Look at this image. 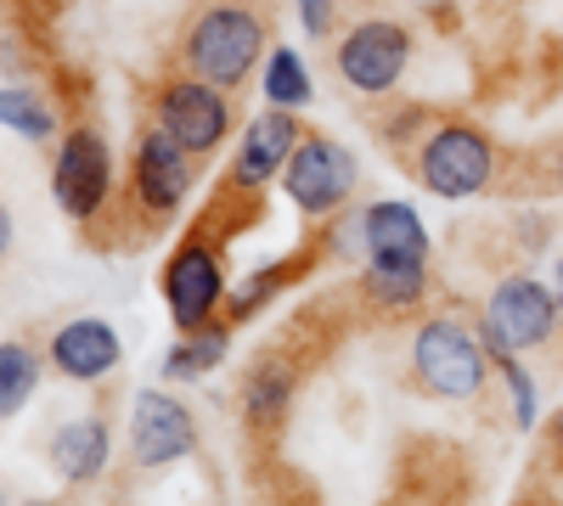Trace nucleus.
<instances>
[{"mask_svg": "<svg viewBox=\"0 0 563 506\" xmlns=\"http://www.w3.org/2000/svg\"><path fill=\"white\" fill-rule=\"evenodd\" d=\"M265 52V18L249 7V0H214V7H203L192 18V29H186V74H198L220 90L243 85L249 68L260 63Z\"/></svg>", "mask_w": 563, "mask_h": 506, "instance_id": "nucleus-1", "label": "nucleus"}, {"mask_svg": "<svg viewBox=\"0 0 563 506\" xmlns=\"http://www.w3.org/2000/svg\"><path fill=\"white\" fill-rule=\"evenodd\" d=\"M411 372L440 400H474L485 389L490 360H485V344L467 327H456V321H429V327H417V338H411Z\"/></svg>", "mask_w": 563, "mask_h": 506, "instance_id": "nucleus-2", "label": "nucleus"}, {"mask_svg": "<svg viewBox=\"0 0 563 506\" xmlns=\"http://www.w3.org/2000/svg\"><path fill=\"white\" fill-rule=\"evenodd\" d=\"M417 175L434 198H474L496 175V147L474 124H440L429 142L417 147Z\"/></svg>", "mask_w": 563, "mask_h": 506, "instance_id": "nucleus-3", "label": "nucleus"}, {"mask_svg": "<svg viewBox=\"0 0 563 506\" xmlns=\"http://www.w3.org/2000/svg\"><path fill=\"white\" fill-rule=\"evenodd\" d=\"M411 63V34L395 18H366L339 40V79L361 97H384V90L400 85Z\"/></svg>", "mask_w": 563, "mask_h": 506, "instance_id": "nucleus-4", "label": "nucleus"}, {"mask_svg": "<svg viewBox=\"0 0 563 506\" xmlns=\"http://www.w3.org/2000/svg\"><path fill=\"white\" fill-rule=\"evenodd\" d=\"M558 321V293H547L536 276H507L485 304V344L496 355H525L552 338Z\"/></svg>", "mask_w": 563, "mask_h": 506, "instance_id": "nucleus-5", "label": "nucleus"}, {"mask_svg": "<svg viewBox=\"0 0 563 506\" xmlns=\"http://www.w3.org/2000/svg\"><path fill=\"white\" fill-rule=\"evenodd\" d=\"M108 187H113V158H108V142L102 130H68L63 135V153H57V169H52V198L68 220H90L102 203H108Z\"/></svg>", "mask_w": 563, "mask_h": 506, "instance_id": "nucleus-6", "label": "nucleus"}, {"mask_svg": "<svg viewBox=\"0 0 563 506\" xmlns=\"http://www.w3.org/2000/svg\"><path fill=\"white\" fill-rule=\"evenodd\" d=\"M158 124L175 135V142L186 153H214L225 142V130H231V102H225V90L198 79V74H186V79H169L158 90Z\"/></svg>", "mask_w": 563, "mask_h": 506, "instance_id": "nucleus-7", "label": "nucleus"}, {"mask_svg": "<svg viewBox=\"0 0 563 506\" xmlns=\"http://www.w3.org/2000/svg\"><path fill=\"white\" fill-rule=\"evenodd\" d=\"M282 187L299 203V214H333L355 192V158L339 142H327V135H305L288 169H282Z\"/></svg>", "mask_w": 563, "mask_h": 506, "instance_id": "nucleus-8", "label": "nucleus"}, {"mask_svg": "<svg viewBox=\"0 0 563 506\" xmlns=\"http://www.w3.org/2000/svg\"><path fill=\"white\" fill-rule=\"evenodd\" d=\"M198 450V423L175 394L164 389H141L130 405V456L141 468H169L180 456Z\"/></svg>", "mask_w": 563, "mask_h": 506, "instance_id": "nucleus-9", "label": "nucleus"}, {"mask_svg": "<svg viewBox=\"0 0 563 506\" xmlns=\"http://www.w3.org/2000/svg\"><path fill=\"white\" fill-rule=\"evenodd\" d=\"M164 304H169V315H175L180 333L209 327V315L225 304V270H220L214 248L186 243V248L164 265Z\"/></svg>", "mask_w": 563, "mask_h": 506, "instance_id": "nucleus-10", "label": "nucleus"}, {"mask_svg": "<svg viewBox=\"0 0 563 506\" xmlns=\"http://www.w3.org/2000/svg\"><path fill=\"white\" fill-rule=\"evenodd\" d=\"M192 158L198 153H186L164 124L141 135V147H135V198H141V209L175 214L186 203V192H192Z\"/></svg>", "mask_w": 563, "mask_h": 506, "instance_id": "nucleus-11", "label": "nucleus"}, {"mask_svg": "<svg viewBox=\"0 0 563 506\" xmlns=\"http://www.w3.org/2000/svg\"><path fill=\"white\" fill-rule=\"evenodd\" d=\"M361 248H366V265H384V270H429V232L411 203H372L361 214Z\"/></svg>", "mask_w": 563, "mask_h": 506, "instance_id": "nucleus-12", "label": "nucleus"}, {"mask_svg": "<svg viewBox=\"0 0 563 506\" xmlns=\"http://www.w3.org/2000/svg\"><path fill=\"white\" fill-rule=\"evenodd\" d=\"M299 142H305V130H299V113H288V108H271V113L249 119L243 142H238V158H231V180L249 187V192L265 187L271 175L288 169V158H294Z\"/></svg>", "mask_w": 563, "mask_h": 506, "instance_id": "nucleus-13", "label": "nucleus"}, {"mask_svg": "<svg viewBox=\"0 0 563 506\" xmlns=\"http://www.w3.org/2000/svg\"><path fill=\"white\" fill-rule=\"evenodd\" d=\"M119 333L108 327V321H68V327H57V338H52V366L63 378H74V383H97V378H108L113 366H119Z\"/></svg>", "mask_w": 563, "mask_h": 506, "instance_id": "nucleus-14", "label": "nucleus"}, {"mask_svg": "<svg viewBox=\"0 0 563 506\" xmlns=\"http://www.w3.org/2000/svg\"><path fill=\"white\" fill-rule=\"evenodd\" d=\"M52 468L68 484H90L108 468V428L102 417H74L52 434Z\"/></svg>", "mask_w": 563, "mask_h": 506, "instance_id": "nucleus-15", "label": "nucleus"}, {"mask_svg": "<svg viewBox=\"0 0 563 506\" xmlns=\"http://www.w3.org/2000/svg\"><path fill=\"white\" fill-rule=\"evenodd\" d=\"M288 405H294V366L288 360H260L243 378V417L260 434H276L282 417H288Z\"/></svg>", "mask_w": 563, "mask_h": 506, "instance_id": "nucleus-16", "label": "nucleus"}, {"mask_svg": "<svg viewBox=\"0 0 563 506\" xmlns=\"http://www.w3.org/2000/svg\"><path fill=\"white\" fill-rule=\"evenodd\" d=\"M225 349H231V333L209 321V327L186 333V338L169 349V360H164V378H203V372H214V366L225 360Z\"/></svg>", "mask_w": 563, "mask_h": 506, "instance_id": "nucleus-17", "label": "nucleus"}, {"mask_svg": "<svg viewBox=\"0 0 563 506\" xmlns=\"http://www.w3.org/2000/svg\"><path fill=\"white\" fill-rule=\"evenodd\" d=\"M34 383H40V360L29 344H0V417H18V411L34 400Z\"/></svg>", "mask_w": 563, "mask_h": 506, "instance_id": "nucleus-18", "label": "nucleus"}, {"mask_svg": "<svg viewBox=\"0 0 563 506\" xmlns=\"http://www.w3.org/2000/svg\"><path fill=\"white\" fill-rule=\"evenodd\" d=\"M265 102L271 108H288V113H299V108H310V74H305V57L299 52H271V63H265Z\"/></svg>", "mask_w": 563, "mask_h": 506, "instance_id": "nucleus-19", "label": "nucleus"}, {"mask_svg": "<svg viewBox=\"0 0 563 506\" xmlns=\"http://www.w3.org/2000/svg\"><path fill=\"white\" fill-rule=\"evenodd\" d=\"M361 288L372 304H384V310H406L422 299V288H429V270H384V265H366L361 276Z\"/></svg>", "mask_w": 563, "mask_h": 506, "instance_id": "nucleus-20", "label": "nucleus"}, {"mask_svg": "<svg viewBox=\"0 0 563 506\" xmlns=\"http://www.w3.org/2000/svg\"><path fill=\"white\" fill-rule=\"evenodd\" d=\"M0 108H7V130H18L23 142H45V135L57 130V113L45 108V102L34 97V90H23V85H7Z\"/></svg>", "mask_w": 563, "mask_h": 506, "instance_id": "nucleus-21", "label": "nucleus"}, {"mask_svg": "<svg viewBox=\"0 0 563 506\" xmlns=\"http://www.w3.org/2000/svg\"><path fill=\"white\" fill-rule=\"evenodd\" d=\"M282 276H288L282 265H271V270H254V276H243V282H238V288L225 293V310H231V315H254V310H260V304H265V299H271V293L282 288Z\"/></svg>", "mask_w": 563, "mask_h": 506, "instance_id": "nucleus-22", "label": "nucleus"}, {"mask_svg": "<svg viewBox=\"0 0 563 506\" xmlns=\"http://www.w3.org/2000/svg\"><path fill=\"white\" fill-rule=\"evenodd\" d=\"M501 378H507V394H512V417L519 428H536V378L525 372L512 355H501Z\"/></svg>", "mask_w": 563, "mask_h": 506, "instance_id": "nucleus-23", "label": "nucleus"}, {"mask_svg": "<svg viewBox=\"0 0 563 506\" xmlns=\"http://www.w3.org/2000/svg\"><path fill=\"white\" fill-rule=\"evenodd\" d=\"M299 18H305L310 34H327L333 29V0H299Z\"/></svg>", "mask_w": 563, "mask_h": 506, "instance_id": "nucleus-24", "label": "nucleus"}, {"mask_svg": "<svg viewBox=\"0 0 563 506\" xmlns=\"http://www.w3.org/2000/svg\"><path fill=\"white\" fill-rule=\"evenodd\" d=\"M552 428H558V445H563V417H558V423H552Z\"/></svg>", "mask_w": 563, "mask_h": 506, "instance_id": "nucleus-25", "label": "nucleus"}, {"mask_svg": "<svg viewBox=\"0 0 563 506\" xmlns=\"http://www.w3.org/2000/svg\"><path fill=\"white\" fill-rule=\"evenodd\" d=\"M23 506H52V501H23Z\"/></svg>", "mask_w": 563, "mask_h": 506, "instance_id": "nucleus-26", "label": "nucleus"}, {"mask_svg": "<svg viewBox=\"0 0 563 506\" xmlns=\"http://www.w3.org/2000/svg\"><path fill=\"white\" fill-rule=\"evenodd\" d=\"M558 175H563V153H558Z\"/></svg>", "mask_w": 563, "mask_h": 506, "instance_id": "nucleus-27", "label": "nucleus"}]
</instances>
